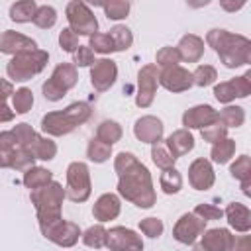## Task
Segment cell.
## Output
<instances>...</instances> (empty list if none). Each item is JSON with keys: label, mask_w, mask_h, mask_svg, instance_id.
<instances>
[{"label": "cell", "mask_w": 251, "mask_h": 251, "mask_svg": "<svg viewBox=\"0 0 251 251\" xmlns=\"http://www.w3.org/2000/svg\"><path fill=\"white\" fill-rule=\"evenodd\" d=\"M114 171L118 175V194L137 208H151L157 202L153 178L149 169L129 151H122L114 159Z\"/></svg>", "instance_id": "obj_1"}, {"label": "cell", "mask_w": 251, "mask_h": 251, "mask_svg": "<svg viewBox=\"0 0 251 251\" xmlns=\"http://www.w3.org/2000/svg\"><path fill=\"white\" fill-rule=\"evenodd\" d=\"M65 198H67L65 188L57 180H51L47 186L29 190V200L35 206L37 224H39V229H41L43 237H47L55 227L61 226V222H63L61 208H63Z\"/></svg>", "instance_id": "obj_2"}, {"label": "cell", "mask_w": 251, "mask_h": 251, "mask_svg": "<svg viewBox=\"0 0 251 251\" xmlns=\"http://www.w3.org/2000/svg\"><path fill=\"white\" fill-rule=\"evenodd\" d=\"M206 43L216 51V55L227 69H237L251 63V41L245 35L214 27L206 33Z\"/></svg>", "instance_id": "obj_3"}, {"label": "cell", "mask_w": 251, "mask_h": 251, "mask_svg": "<svg viewBox=\"0 0 251 251\" xmlns=\"http://www.w3.org/2000/svg\"><path fill=\"white\" fill-rule=\"evenodd\" d=\"M92 116V108L88 102H73L63 110L47 112L41 118V131L51 137H61L75 131L78 126L86 124Z\"/></svg>", "instance_id": "obj_4"}, {"label": "cell", "mask_w": 251, "mask_h": 251, "mask_svg": "<svg viewBox=\"0 0 251 251\" xmlns=\"http://www.w3.org/2000/svg\"><path fill=\"white\" fill-rule=\"evenodd\" d=\"M49 61V53L43 49H33V51H24L14 55L8 65H6V75L10 78V82H25L29 78H33L35 75H39Z\"/></svg>", "instance_id": "obj_5"}, {"label": "cell", "mask_w": 251, "mask_h": 251, "mask_svg": "<svg viewBox=\"0 0 251 251\" xmlns=\"http://www.w3.org/2000/svg\"><path fill=\"white\" fill-rule=\"evenodd\" d=\"M35 165V157L18 145L16 135L10 131H0V169L27 171Z\"/></svg>", "instance_id": "obj_6"}, {"label": "cell", "mask_w": 251, "mask_h": 251, "mask_svg": "<svg viewBox=\"0 0 251 251\" xmlns=\"http://www.w3.org/2000/svg\"><path fill=\"white\" fill-rule=\"evenodd\" d=\"M92 192V182H90V171L88 165L82 161H73L67 167V188L65 196L71 202H86Z\"/></svg>", "instance_id": "obj_7"}, {"label": "cell", "mask_w": 251, "mask_h": 251, "mask_svg": "<svg viewBox=\"0 0 251 251\" xmlns=\"http://www.w3.org/2000/svg\"><path fill=\"white\" fill-rule=\"evenodd\" d=\"M65 16L69 22V27L76 33V35H92L98 31V20L94 16V12L80 0H73L67 4L65 8Z\"/></svg>", "instance_id": "obj_8"}, {"label": "cell", "mask_w": 251, "mask_h": 251, "mask_svg": "<svg viewBox=\"0 0 251 251\" xmlns=\"http://www.w3.org/2000/svg\"><path fill=\"white\" fill-rule=\"evenodd\" d=\"M159 86V67L155 63H147L137 73V94H135V106L149 108L155 100Z\"/></svg>", "instance_id": "obj_9"}, {"label": "cell", "mask_w": 251, "mask_h": 251, "mask_svg": "<svg viewBox=\"0 0 251 251\" xmlns=\"http://www.w3.org/2000/svg\"><path fill=\"white\" fill-rule=\"evenodd\" d=\"M249 94H251V71L214 86V96L222 104H229L235 98H247Z\"/></svg>", "instance_id": "obj_10"}, {"label": "cell", "mask_w": 251, "mask_h": 251, "mask_svg": "<svg viewBox=\"0 0 251 251\" xmlns=\"http://www.w3.org/2000/svg\"><path fill=\"white\" fill-rule=\"evenodd\" d=\"M110 251H143V239L133 229L116 226L106 231V245Z\"/></svg>", "instance_id": "obj_11"}, {"label": "cell", "mask_w": 251, "mask_h": 251, "mask_svg": "<svg viewBox=\"0 0 251 251\" xmlns=\"http://www.w3.org/2000/svg\"><path fill=\"white\" fill-rule=\"evenodd\" d=\"M204 231H206V222L194 216L192 212H188L176 220L173 227V237L182 245H192Z\"/></svg>", "instance_id": "obj_12"}, {"label": "cell", "mask_w": 251, "mask_h": 251, "mask_svg": "<svg viewBox=\"0 0 251 251\" xmlns=\"http://www.w3.org/2000/svg\"><path fill=\"white\" fill-rule=\"evenodd\" d=\"M118 78V65L112 59H96L94 65L90 67V84L96 92H106L110 86H114Z\"/></svg>", "instance_id": "obj_13"}, {"label": "cell", "mask_w": 251, "mask_h": 251, "mask_svg": "<svg viewBox=\"0 0 251 251\" xmlns=\"http://www.w3.org/2000/svg\"><path fill=\"white\" fill-rule=\"evenodd\" d=\"M159 84L163 88H167L169 92H175V94L184 92L192 86V73L180 65L161 69L159 71Z\"/></svg>", "instance_id": "obj_14"}, {"label": "cell", "mask_w": 251, "mask_h": 251, "mask_svg": "<svg viewBox=\"0 0 251 251\" xmlns=\"http://www.w3.org/2000/svg\"><path fill=\"white\" fill-rule=\"evenodd\" d=\"M188 182L194 190H210L216 182V173L212 163L204 157L194 159L188 167Z\"/></svg>", "instance_id": "obj_15"}, {"label": "cell", "mask_w": 251, "mask_h": 251, "mask_svg": "<svg viewBox=\"0 0 251 251\" xmlns=\"http://www.w3.org/2000/svg\"><path fill=\"white\" fill-rule=\"evenodd\" d=\"M163 131L165 126L157 116H141L139 120H135L133 126V135L141 141V143H159L163 139Z\"/></svg>", "instance_id": "obj_16"}, {"label": "cell", "mask_w": 251, "mask_h": 251, "mask_svg": "<svg viewBox=\"0 0 251 251\" xmlns=\"http://www.w3.org/2000/svg\"><path fill=\"white\" fill-rule=\"evenodd\" d=\"M214 122H218V110H214L210 104L192 106L182 114V126L188 131L190 129H202Z\"/></svg>", "instance_id": "obj_17"}, {"label": "cell", "mask_w": 251, "mask_h": 251, "mask_svg": "<svg viewBox=\"0 0 251 251\" xmlns=\"http://www.w3.org/2000/svg\"><path fill=\"white\" fill-rule=\"evenodd\" d=\"M37 49V43L35 39L20 33V31H14V29H6L0 33V53H6V55H18V53H24V51H33Z\"/></svg>", "instance_id": "obj_18"}, {"label": "cell", "mask_w": 251, "mask_h": 251, "mask_svg": "<svg viewBox=\"0 0 251 251\" xmlns=\"http://www.w3.org/2000/svg\"><path fill=\"white\" fill-rule=\"evenodd\" d=\"M120 212H122V200L114 192H106V194L98 196V200L92 206V216L100 224L110 222V220H116L120 216Z\"/></svg>", "instance_id": "obj_19"}, {"label": "cell", "mask_w": 251, "mask_h": 251, "mask_svg": "<svg viewBox=\"0 0 251 251\" xmlns=\"http://www.w3.org/2000/svg\"><path fill=\"white\" fill-rule=\"evenodd\" d=\"M178 57L184 63H198L204 55V39L194 35V33H186L180 37L178 45H176Z\"/></svg>", "instance_id": "obj_20"}, {"label": "cell", "mask_w": 251, "mask_h": 251, "mask_svg": "<svg viewBox=\"0 0 251 251\" xmlns=\"http://www.w3.org/2000/svg\"><path fill=\"white\" fill-rule=\"evenodd\" d=\"M226 220L231 229L239 233H247L251 229V210L241 202H231L226 208Z\"/></svg>", "instance_id": "obj_21"}, {"label": "cell", "mask_w": 251, "mask_h": 251, "mask_svg": "<svg viewBox=\"0 0 251 251\" xmlns=\"http://www.w3.org/2000/svg\"><path fill=\"white\" fill-rule=\"evenodd\" d=\"M80 235H82V231H80L78 224L63 220L61 226L55 227L45 239H49L51 243H55L59 247H73V245H76V241H78Z\"/></svg>", "instance_id": "obj_22"}, {"label": "cell", "mask_w": 251, "mask_h": 251, "mask_svg": "<svg viewBox=\"0 0 251 251\" xmlns=\"http://www.w3.org/2000/svg\"><path fill=\"white\" fill-rule=\"evenodd\" d=\"M200 237H202L200 247L206 249V251H227L229 249V243H231V233L226 227L206 229Z\"/></svg>", "instance_id": "obj_23"}, {"label": "cell", "mask_w": 251, "mask_h": 251, "mask_svg": "<svg viewBox=\"0 0 251 251\" xmlns=\"http://www.w3.org/2000/svg\"><path fill=\"white\" fill-rule=\"evenodd\" d=\"M167 149L171 151V155L175 157V159H178V157H182V155H186V153H190L192 149H194V135L188 131V129H176V131H173L169 137H167Z\"/></svg>", "instance_id": "obj_24"}, {"label": "cell", "mask_w": 251, "mask_h": 251, "mask_svg": "<svg viewBox=\"0 0 251 251\" xmlns=\"http://www.w3.org/2000/svg\"><path fill=\"white\" fill-rule=\"evenodd\" d=\"M51 78H53L55 82H59V84L69 92V90L75 88L76 82H78V71H76V67H75L73 63H59V65L53 69Z\"/></svg>", "instance_id": "obj_25"}, {"label": "cell", "mask_w": 251, "mask_h": 251, "mask_svg": "<svg viewBox=\"0 0 251 251\" xmlns=\"http://www.w3.org/2000/svg\"><path fill=\"white\" fill-rule=\"evenodd\" d=\"M53 180V173L47 171L45 167H29L27 171H24V186L29 188V190H35V188H41V186H47L49 182Z\"/></svg>", "instance_id": "obj_26"}, {"label": "cell", "mask_w": 251, "mask_h": 251, "mask_svg": "<svg viewBox=\"0 0 251 251\" xmlns=\"http://www.w3.org/2000/svg\"><path fill=\"white\" fill-rule=\"evenodd\" d=\"M35 12H37V4L33 0H20L10 6V20L16 24H27L33 22Z\"/></svg>", "instance_id": "obj_27"}, {"label": "cell", "mask_w": 251, "mask_h": 251, "mask_svg": "<svg viewBox=\"0 0 251 251\" xmlns=\"http://www.w3.org/2000/svg\"><path fill=\"white\" fill-rule=\"evenodd\" d=\"M122 135H124V129H122V126H120L118 122H114V120H104V122L96 127V139H100V141H104V143H108V145L118 143V141L122 139Z\"/></svg>", "instance_id": "obj_28"}, {"label": "cell", "mask_w": 251, "mask_h": 251, "mask_svg": "<svg viewBox=\"0 0 251 251\" xmlns=\"http://www.w3.org/2000/svg\"><path fill=\"white\" fill-rule=\"evenodd\" d=\"M31 155L35 159H41V161H51L57 155V143L51 137H45V135L37 133V137L31 145Z\"/></svg>", "instance_id": "obj_29"}, {"label": "cell", "mask_w": 251, "mask_h": 251, "mask_svg": "<svg viewBox=\"0 0 251 251\" xmlns=\"http://www.w3.org/2000/svg\"><path fill=\"white\" fill-rule=\"evenodd\" d=\"M233 155H235V139H229V137H226V139L214 143L212 149H210V157H212V161L218 163V165L227 163Z\"/></svg>", "instance_id": "obj_30"}, {"label": "cell", "mask_w": 251, "mask_h": 251, "mask_svg": "<svg viewBox=\"0 0 251 251\" xmlns=\"http://www.w3.org/2000/svg\"><path fill=\"white\" fill-rule=\"evenodd\" d=\"M108 35H110V39H112L116 51H127V49L131 47V43H133V33H131V29H129L127 25H122V24L114 25Z\"/></svg>", "instance_id": "obj_31"}, {"label": "cell", "mask_w": 251, "mask_h": 251, "mask_svg": "<svg viewBox=\"0 0 251 251\" xmlns=\"http://www.w3.org/2000/svg\"><path fill=\"white\" fill-rule=\"evenodd\" d=\"M218 120L226 127H241L245 122V110L241 106H231L227 104L222 112H218Z\"/></svg>", "instance_id": "obj_32"}, {"label": "cell", "mask_w": 251, "mask_h": 251, "mask_svg": "<svg viewBox=\"0 0 251 251\" xmlns=\"http://www.w3.org/2000/svg\"><path fill=\"white\" fill-rule=\"evenodd\" d=\"M159 184H161V190L165 194H176L180 192L182 188V175L173 167V169H167L161 173L159 176Z\"/></svg>", "instance_id": "obj_33"}, {"label": "cell", "mask_w": 251, "mask_h": 251, "mask_svg": "<svg viewBox=\"0 0 251 251\" xmlns=\"http://www.w3.org/2000/svg\"><path fill=\"white\" fill-rule=\"evenodd\" d=\"M14 94V84L6 78H0V124H6V122H12L14 120V110L6 104V100Z\"/></svg>", "instance_id": "obj_34"}, {"label": "cell", "mask_w": 251, "mask_h": 251, "mask_svg": "<svg viewBox=\"0 0 251 251\" xmlns=\"http://www.w3.org/2000/svg\"><path fill=\"white\" fill-rule=\"evenodd\" d=\"M33 106V92L31 88H18L14 90L12 94V108H14V114H27Z\"/></svg>", "instance_id": "obj_35"}, {"label": "cell", "mask_w": 251, "mask_h": 251, "mask_svg": "<svg viewBox=\"0 0 251 251\" xmlns=\"http://www.w3.org/2000/svg\"><path fill=\"white\" fill-rule=\"evenodd\" d=\"M106 227L102 224H96V226H90L86 231H82V243L90 249H100L106 245Z\"/></svg>", "instance_id": "obj_36"}, {"label": "cell", "mask_w": 251, "mask_h": 251, "mask_svg": "<svg viewBox=\"0 0 251 251\" xmlns=\"http://www.w3.org/2000/svg\"><path fill=\"white\" fill-rule=\"evenodd\" d=\"M112 155V145L100 141V139H90L88 141V147H86V157L92 161V163H106Z\"/></svg>", "instance_id": "obj_37"}, {"label": "cell", "mask_w": 251, "mask_h": 251, "mask_svg": "<svg viewBox=\"0 0 251 251\" xmlns=\"http://www.w3.org/2000/svg\"><path fill=\"white\" fill-rule=\"evenodd\" d=\"M151 159H153V163L159 167V169H163V171H167V169H173L175 167V157L171 155V151L167 149V145L165 143H153L151 145Z\"/></svg>", "instance_id": "obj_38"}, {"label": "cell", "mask_w": 251, "mask_h": 251, "mask_svg": "<svg viewBox=\"0 0 251 251\" xmlns=\"http://www.w3.org/2000/svg\"><path fill=\"white\" fill-rule=\"evenodd\" d=\"M100 6H102V10H104L106 18H108V20H114V22L127 18L129 8H131V4H129L127 0H110V2H104V4H100Z\"/></svg>", "instance_id": "obj_39"}, {"label": "cell", "mask_w": 251, "mask_h": 251, "mask_svg": "<svg viewBox=\"0 0 251 251\" xmlns=\"http://www.w3.org/2000/svg\"><path fill=\"white\" fill-rule=\"evenodd\" d=\"M12 133L16 135L18 145L24 147V149H27V151L31 153V145H33V141H35V137H37V131H35L29 124L22 122V124H16V126L12 127Z\"/></svg>", "instance_id": "obj_40"}, {"label": "cell", "mask_w": 251, "mask_h": 251, "mask_svg": "<svg viewBox=\"0 0 251 251\" xmlns=\"http://www.w3.org/2000/svg\"><path fill=\"white\" fill-rule=\"evenodd\" d=\"M33 24L41 29H49L57 24V10L49 4H43V6H37V12L33 16Z\"/></svg>", "instance_id": "obj_41"}, {"label": "cell", "mask_w": 251, "mask_h": 251, "mask_svg": "<svg viewBox=\"0 0 251 251\" xmlns=\"http://www.w3.org/2000/svg\"><path fill=\"white\" fill-rule=\"evenodd\" d=\"M216 78H218V71L212 65H198L192 73V84H196L200 88L214 84Z\"/></svg>", "instance_id": "obj_42"}, {"label": "cell", "mask_w": 251, "mask_h": 251, "mask_svg": "<svg viewBox=\"0 0 251 251\" xmlns=\"http://www.w3.org/2000/svg\"><path fill=\"white\" fill-rule=\"evenodd\" d=\"M88 47L94 53H100V55H108V53H114L116 51L110 35L108 33H100V31H96V33H92L88 37Z\"/></svg>", "instance_id": "obj_43"}, {"label": "cell", "mask_w": 251, "mask_h": 251, "mask_svg": "<svg viewBox=\"0 0 251 251\" xmlns=\"http://www.w3.org/2000/svg\"><path fill=\"white\" fill-rule=\"evenodd\" d=\"M229 175H231L235 180H239V182L251 178V159H249V155H239V157L231 163Z\"/></svg>", "instance_id": "obj_44"}, {"label": "cell", "mask_w": 251, "mask_h": 251, "mask_svg": "<svg viewBox=\"0 0 251 251\" xmlns=\"http://www.w3.org/2000/svg\"><path fill=\"white\" fill-rule=\"evenodd\" d=\"M200 135H202L204 141H208V143L214 145V143H218V141H222V139L227 137V127L218 120V122H214V124L202 127V129H200Z\"/></svg>", "instance_id": "obj_45"}, {"label": "cell", "mask_w": 251, "mask_h": 251, "mask_svg": "<svg viewBox=\"0 0 251 251\" xmlns=\"http://www.w3.org/2000/svg\"><path fill=\"white\" fill-rule=\"evenodd\" d=\"M155 61H157V67L169 69V67H176V65L180 63V57H178L176 47H161V49L157 51Z\"/></svg>", "instance_id": "obj_46"}, {"label": "cell", "mask_w": 251, "mask_h": 251, "mask_svg": "<svg viewBox=\"0 0 251 251\" xmlns=\"http://www.w3.org/2000/svg\"><path fill=\"white\" fill-rule=\"evenodd\" d=\"M139 229L143 231V235H147V237H151V239H157V237H161L163 235V229H165V226H163V222L159 220V218H143V220H139Z\"/></svg>", "instance_id": "obj_47"}, {"label": "cell", "mask_w": 251, "mask_h": 251, "mask_svg": "<svg viewBox=\"0 0 251 251\" xmlns=\"http://www.w3.org/2000/svg\"><path fill=\"white\" fill-rule=\"evenodd\" d=\"M41 92H43L45 100H49V102H59V100H63V96H67V90H65L59 82H55L51 76L43 82Z\"/></svg>", "instance_id": "obj_48"}, {"label": "cell", "mask_w": 251, "mask_h": 251, "mask_svg": "<svg viewBox=\"0 0 251 251\" xmlns=\"http://www.w3.org/2000/svg\"><path fill=\"white\" fill-rule=\"evenodd\" d=\"M59 45L65 53H75L78 49V35L71 29V27H63L61 33H59Z\"/></svg>", "instance_id": "obj_49"}, {"label": "cell", "mask_w": 251, "mask_h": 251, "mask_svg": "<svg viewBox=\"0 0 251 251\" xmlns=\"http://www.w3.org/2000/svg\"><path fill=\"white\" fill-rule=\"evenodd\" d=\"M94 51L88 45H78V49L73 53V65L75 67H92L94 65Z\"/></svg>", "instance_id": "obj_50"}, {"label": "cell", "mask_w": 251, "mask_h": 251, "mask_svg": "<svg viewBox=\"0 0 251 251\" xmlns=\"http://www.w3.org/2000/svg\"><path fill=\"white\" fill-rule=\"evenodd\" d=\"M192 214L198 216V218L204 220V222H210V220H220V218L224 216V210H220V208L214 206V204H198Z\"/></svg>", "instance_id": "obj_51"}, {"label": "cell", "mask_w": 251, "mask_h": 251, "mask_svg": "<svg viewBox=\"0 0 251 251\" xmlns=\"http://www.w3.org/2000/svg\"><path fill=\"white\" fill-rule=\"evenodd\" d=\"M227 251H251V235H231Z\"/></svg>", "instance_id": "obj_52"}, {"label": "cell", "mask_w": 251, "mask_h": 251, "mask_svg": "<svg viewBox=\"0 0 251 251\" xmlns=\"http://www.w3.org/2000/svg\"><path fill=\"white\" fill-rule=\"evenodd\" d=\"M220 6L226 10V12H235V10H241L245 6V0H239V2H233V0H220Z\"/></svg>", "instance_id": "obj_53"}, {"label": "cell", "mask_w": 251, "mask_h": 251, "mask_svg": "<svg viewBox=\"0 0 251 251\" xmlns=\"http://www.w3.org/2000/svg\"><path fill=\"white\" fill-rule=\"evenodd\" d=\"M249 186H251V178H247V180H241V190H243V194H245V196H251V190H249Z\"/></svg>", "instance_id": "obj_54"}, {"label": "cell", "mask_w": 251, "mask_h": 251, "mask_svg": "<svg viewBox=\"0 0 251 251\" xmlns=\"http://www.w3.org/2000/svg\"><path fill=\"white\" fill-rule=\"evenodd\" d=\"M192 251H206V249H202L200 245H194V247H192Z\"/></svg>", "instance_id": "obj_55"}]
</instances>
